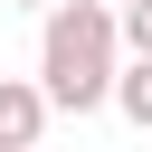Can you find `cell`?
<instances>
[{
	"mask_svg": "<svg viewBox=\"0 0 152 152\" xmlns=\"http://www.w3.org/2000/svg\"><path fill=\"white\" fill-rule=\"evenodd\" d=\"M114 66H124L114 0H57L48 28H38V95H48V114H95V104H114Z\"/></svg>",
	"mask_w": 152,
	"mask_h": 152,
	"instance_id": "cell-1",
	"label": "cell"
},
{
	"mask_svg": "<svg viewBox=\"0 0 152 152\" xmlns=\"http://www.w3.org/2000/svg\"><path fill=\"white\" fill-rule=\"evenodd\" d=\"M38 133H48L38 76H0V152H38Z\"/></svg>",
	"mask_w": 152,
	"mask_h": 152,
	"instance_id": "cell-2",
	"label": "cell"
},
{
	"mask_svg": "<svg viewBox=\"0 0 152 152\" xmlns=\"http://www.w3.org/2000/svg\"><path fill=\"white\" fill-rule=\"evenodd\" d=\"M114 114H124L133 133H152V57H124V66H114Z\"/></svg>",
	"mask_w": 152,
	"mask_h": 152,
	"instance_id": "cell-3",
	"label": "cell"
},
{
	"mask_svg": "<svg viewBox=\"0 0 152 152\" xmlns=\"http://www.w3.org/2000/svg\"><path fill=\"white\" fill-rule=\"evenodd\" d=\"M114 28H124V48H133V57H152V0H133V10H114Z\"/></svg>",
	"mask_w": 152,
	"mask_h": 152,
	"instance_id": "cell-4",
	"label": "cell"
},
{
	"mask_svg": "<svg viewBox=\"0 0 152 152\" xmlns=\"http://www.w3.org/2000/svg\"><path fill=\"white\" fill-rule=\"evenodd\" d=\"M19 10H57V0H19Z\"/></svg>",
	"mask_w": 152,
	"mask_h": 152,
	"instance_id": "cell-5",
	"label": "cell"
},
{
	"mask_svg": "<svg viewBox=\"0 0 152 152\" xmlns=\"http://www.w3.org/2000/svg\"><path fill=\"white\" fill-rule=\"evenodd\" d=\"M114 10H133V0H114Z\"/></svg>",
	"mask_w": 152,
	"mask_h": 152,
	"instance_id": "cell-6",
	"label": "cell"
}]
</instances>
